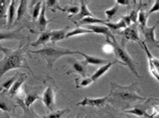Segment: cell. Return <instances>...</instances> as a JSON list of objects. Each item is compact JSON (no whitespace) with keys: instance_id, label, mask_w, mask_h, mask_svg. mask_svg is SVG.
I'll return each instance as SVG.
<instances>
[{"instance_id":"4dcf8cb0","label":"cell","mask_w":159,"mask_h":118,"mask_svg":"<svg viewBox=\"0 0 159 118\" xmlns=\"http://www.w3.org/2000/svg\"><path fill=\"white\" fill-rule=\"evenodd\" d=\"M10 1H5V0H0V19L7 17V10L9 6Z\"/></svg>"},{"instance_id":"e575fe53","label":"cell","mask_w":159,"mask_h":118,"mask_svg":"<svg viewBox=\"0 0 159 118\" xmlns=\"http://www.w3.org/2000/svg\"><path fill=\"white\" fill-rule=\"evenodd\" d=\"M65 12L69 13V18L72 17V15H75L80 12V8L78 6H68L65 8Z\"/></svg>"},{"instance_id":"277c9868","label":"cell","mask_w":159,"mask_h":118,"mask_svg":"<svg viewBox=\"0 0 159 118\" xmlns=\"http://www.w3.org/2000/svg\"><path fill=\"white\" fill-rule=\"evenodd\" d=\"M106 40H108L113 46V52L115 53L116 58L118 59L119 62L121 63L122 65L124 66H127L129 69H130L131 72L135 75L137 78H141V75L139 74L137 70V67H136V63L134 61V59L130 56L126 50L124 48V45H121L118 43V41L116 40V38H106Z\"/></svg>"},{"instance_id":"d4e9b609","label":"cell","mask_w":159,"mask_h":118,"mask_svg":"<svg viewBox=\"0 0 159 118\" xmlns=\"http://www.w3.org/2000/svg\"><path fill=\"white\" fill-rule=\"evenodd\" d=\"M91 30L87 28H84V27H77L76 29H74V30L70 31L66 33V38H70V37H74V36H78V35H84V34H92Z\"/></svg>"},{"instance_id":"8d00e7d4","label":"cell","mask_w":159,"mask_h":118,"mask_svg":"<svg viewBox=\"0 0 159 118\" xmlns=\"http://www.w3.org/2000/svg\"><path fill=\"white\" fill-rule=\"evenodd\" d=\"M147 112L152 117H154L155 115H158L159 114V105H154V106H152V108H150V110L147 111ZM154 118H155V117H154Z\"/></svg>"},{"instance_id":"b9f144b4","label":"cell","mask_w":159,"mask_h":118,"mask_svg":"<svg viewBox=\"0 0 159 118\" xmlns=\"http://www.w3.org/2000/svg\"><path fill=\"white\" fill-rule=\"evenodd\" d=\"M116 4H119V5H125L127 6L130 4V1H128V0H116Z\"/></svg>"},{"instance_id":"d590c367","label":"cell","mask_w":159,"mask_h":118,"mask_svg":"<svg viewBox=\"0 0 159 118\" xmlns=\"http://www.w3.org/2000/svg\"><path fill=\"white\" fill-rule=\"evenodd\" d=\"M128 15H129V17H130V19L132 21V23H136L138 21V10L133 9L130 12V14H128Z\"/></svg>"},{"instance_id":"8fae6325","label":"cell","mask_w":159,"mask_h":118,"mask_svg":"<svg viewBox=\"0 0 159 118\" xmlns=\"http://www.w3.org/2000/svg\"><path fill=\"white\" fill-rule=\"evenodd\" d=\"M122 34L124 36V38L126 40H131L134 42H139L140 43V37H139V32H138L137 28L132 25L127 28L124 29V31L122 32Z\"/></svg>"},{"instance_id":"603a6c76","label":"cell","mask_w":159,"mask_h":118,"mask_svg":"<svg viewBox=\"0 0 159 118\" xmlns=\"http://www.w3.org/2000/svg\"><path fill=\"white\" fill-rule=\"evenodd\" d=\"M107 22V20H103V19H100L98 17H86L84 18L83 20L80 21V23L83 24V25H105V23Z\"/></svg>"},{"instance_id":"d6a6232c","label":"cell","mask_w":159,"mask_h":118,"mask_svg":"<svg viewBox=\"0 0 159 118\" xmlns=\"http://www.w3.org/2000/svg\"><path fill=\"white\" fill-rule=\"evenodd\" d=\"M70 111L69 108L66 109H61V110H57V111H52V113H49L48 115H44L43 118H61L66 113H68Z\"/></svg>"},{"instance_id":"836d02e7","label":"cell","mask_w":159,"mask_h":118,"mask_svg":"<svg viewBox=\"0 0 159 118\" xmlns=\"http://www.w3.org/2000/svg\"><path fill=\"white\" fill-rule=\"evenodd\" d=\"M118 9H119V6H118V4H116V5H114L112 8H110V9H107L104 11V13L107 16V22H110V20L114 17L117 12H118Z\"/></svg>"},{"instance_id":"60d3db41","label":"cell","mask_w":159,"mask_h":118,"mask_svg":"<svg viewBox=\"0 0 159 118\" xmlns=\"http://www.w3.org/2000/svg\"><path fill=\"white\" fill-rule=\"evenodd\" d=\"M122 19L124 20V22L126 23L127 27L131 26V24H132V21H131V19H130V17H129V15H128V14H127V15H125V16H123V17H122Z\"/></svg>"},{"instance_id":"6da1fadb","label":"cell","mask_w":159,"mask_h":118,"mask_svg":"<svg viewBox=\"0 0 159 118\" xmlns=\"http://www.w3.org/2000/svg\"><path fill=\"white\" fill-rule=\"evenodd\" d=\"M0 50L3 52V58L0 60V79L8 71L17 68H25L30 71L33 76L35 77L32 69L28 65L26 57L24 55L25 50L21 47V45L16 49H9L0 45Z\"/></svg>"},{"instance_id":"7bdbcfd3","label":"cell","mask_w":159,"mask_h":118,"mask_svg":"<svg viewBox=\"0 0 159 118\" xmlns=\"http://www.w3.org/2000/svg\"><path fill=\"white\" fill-rule=\"evenodd\" d=\"M149 100H153V101H156V102L159 103V98H150Z\"/></svg>"},{"instance_id":"83f0119b","label":"cell","mask_w":159,"mask_h":118,"mask_svg":"<svg viewBox=\"0 0 159 118\" xmlns=\"http://www.w3.org/2000/svg\"><path fill=\"white\" fill-rule=\"evenodd\" d=\"M39 98H40V96L37 93H29L25 96V98H24V104H25V106L27 108H30L31 105Z\"/></svg>"},{"instance_id":"ab89813d","label":"cell","mask_w":159,"mask_h":118,"mask_svg":"<svg viewBox=\"0 0 159 118\" xmlns=\"http://www.w3.org/2000/svg\"><path fill=\"white\" fill-rule=\"evenodd\" d=\"M0 109L4 112L9 111V107H8V105L4 102V101H1V100H0Z\"/></svg>"},{"instance_id":"4316f807","label":"cell","mask_w":159,"mask_h":118,"mask_svg":"<svg viewBox=\"0 0 159 118\" xmlns=\"http://www.w3.org/2000/svg\"><path fill=\"white\" fill-rule=\"evenodd\" d=\"M148 12L145 10H140L138 12V21L140 24V27H147V21H148Z\"/></svg>"},{"instance_id":"4fadbf2b","label":"cell","mask_w":159,"mask_h":118,"mask_svg":"<svg viewBox=\"0 0 159 118\" xmlns=\"http://www.w3.org/2000/svg\"><path fill=\"white\" fill-rule=\"evenodd\" d=\"M26 78H27V75L25 73H19V77L13 83V85L11 86L10 90L8 91V93H9L10 96H16V95H17L18 92L21 90V86H22V84L24 83V81L26 80Z\"/></svg>"},{"instance_id":"ffe728a7","label":"cell","mask_w":159,"mask_h":118,"mask_svg":"<svg viewBox=\"0 0 159 118\" xmlns=\"http://www.w3.org/2000/svg\"><path fill=\"white\" fill-rule=\"evenodd\" d=\"M66 30H68V27H66L64 29H61V30H52L51 31V42L52 43H56L57 41H61L62 39L66 38Z\"/></svg>"},{"instance_id":"f1b7e54d","label":"cell","mask_w":159,"mask_h":118,"mask_svg":"<svg viewBox=\"0 0 159 118\" xmlns=\"http://www.w3.org/2000/svg\"><path fill=\"white\" fill-rule=\"evenodd\" d=\"M43 1H37L35 3V5L33 6L32 10H31V16H32V20L35 21L36 19H39L40 11H41V7H43Z\"/></svg>"},{"instance_id":"ee69618b","label":"cell","mask_w":159,"mask_h":118,"mask_svg":"<svg viewBox=\"0 0 159 118\" xmlns=\"http://www.w3.org/2000/svg\"><path fill=\"white\" fill-rule=\"evenodd\" d=\"M83 118H90V116L89 115H86L85 117H83Z\"/></svg>"},{"instance_id":"5b68a950","label":"cell","mask_w":159,"mask_h":118,"mask_svg":"<svg viewBox=\"0 0 159 118\" xmlns=\"http://www.w3.org/2000/svg\"><path fill=\"white\" fill-rule=\"evenodd\" d=\"M43 104L45 105L49 111H54V106H56V93L52 86H48L43 91V97H41Z\"/></svg>"},{"instance_id":"5bb4252c","label":"cell","mask_w":159,"mask_h":118,"mask_svg":"<svg viewBox=\"0 0 159 118\" xmlns=\"http://www.w3.org/2000/svg\"><path fill=\"white\" fill-rule=\"evenodd\" d=\"M45 12H47V4H45V2H43L39 17V23H37V25H39L37 27H39V30L40 32L45 31V28H47L48 24L51 22V20H48L47 16H45Z\"/></svg>"},{"instance_id":"3957f363","label":"cell","mask_w":159,"mask_h":118,"mask_svg":"<svg viewBox=\"0 0 159 118\" xmlns=\"http://www.w3.org/2000/svg\"><path fill=\"white\" fill-rule=\"evenodd\" d=\"M111 91L109 94V97L120 98L121 100L126 102H134L138 100H144V98L138 94L137 92V83H133L129 86H122L115 82H111Z\"/></svg>"},{"instance_id":"7402d4cb","label":"cell","mask_w":159,"mask_h":118,"mask_svg":"<svg viewBox=\"0 0 159 118\" xmlns=\"http://www.w3.org/2000/svg\"><path fill=\"white\" fill-rule=\"evenodd\" d=\"M27 2L26 0H21L19 1V5L17 7V10H16V20L15 22H18V21L21 20L26 14V10H27Z\"/></svg>"},{"instance_id":"1f68e13d","label":"cell","mask_w":159,"mask_h":118,"mask_svg":"<svg viewBox=\"0 0 159 118\" xmlns=\"http://www.w3.org/2000/svg\"><path fill=\"white\" fill-rule=\"evenodd\" d=\"M44 2L47 4V8L52 9V12L57 10H61L65 12V8H61L60 6V4H58V1H57V0H48V1H44Z\"/></svg>"},{"instance_id":"44dd1931","label":"cell","mask_w":159,"mask_h":118,"mask_svg":"<svg viewBox=\"0 0 159 118\" xmlns=\"http://www.w3.org/2000/svg\"><path fill=\"white\" fill-rule=\"evenodd\" d=\"M72 72H76L78 74H80L81 76L84 77H87V73H88V68L86 64L84 62H79L76 61L73 63V70Z\"/></svg>"},{"instance_id":"bcb514c9","label":"cell","mask_w":159,"mask_h":118,"mask_svg":"<svg viewBox=\"0 0 159 118\" xmlns=\"http://www.w3.org/2000/svg\"><path fill=\"white\" fill-rule=\"evenodd\" d=\"M8 118H10V117H8Z\"/></svg>"},{"instance_id":"9a60e30c","label":"cell","mask_w":159,"mask_h":118,"mask_svg":"<svg viewBox=\"0 0 159 118\" xmlns=\"http://www.w3.org/2000/svg\"><path fill=\"white\" fill-rule=\"evenodd\" d=\"M118 61H113V62H108L107 64H105V65H102L100 68L97 70V71H95L94 72V74L92 75L91 76V78H92V80L93 81H96V80H98L99 78H101L103 75H105L109 70H110V68L115 64V63H117Z\"/></svg>"},{"instance_id":"f546056e","label":"cell","mask_w":159,"mask_h":118,"mask_svg":"<svg viewBox=\"0 0 159 118\" xmlns=\"http://www.w3.org/2000/svg\"><path fill=\"white\" fill-rule=\"evenodd\" d=\"M76 81V87L77 88H83V87H88L89 85H91L92 83H93L94 81L92 80L91 77H84L83 79H76L75 80Z\"/></svg>"},{"instance_id":"ba28073f","label":"cell","mask_w":159,"mask_h":118,"mask_svg":"<svg viewBox=\"0 0 159 118\" xmlns=\"http://www.w3.org/2000/svg\"><path fill=\"white\" fill-rule=\"evenodd\" d=\"M140 45H141V47L144 49V51H145V53H146V56H147V58H148V67H149L150 74H151L152 76H153L154 78H155V79L157 80V81H158V83H159V70H158L157 67L155 66V64L153 63L152 59H151L152 53L150 52V50H149V48H148L147 44H146L144 41L140 42Z\"/></svg>"},{"instance_id":"ac0fdd59","label":"cell","mask_w":159,"mask_h":118,"mask_svg":"<svg viewBox=\"0 0 159 118\" xmlns=\"http://www.w3.org/2000/svg\"><path fill=\"white\" fill-rule=\"evenodd\" d=\"M125 113H128V114H133V115H136L138 117H146V118H154L151 115L149 114L147 112V110H145L144 108L141 107V105H137L134 108L130 109V110H126Z\"/></svg>"},{"instance_id":"cb8c5ba5","label":"cell","mask_w":159,"mask_h":118,"mask_svg":"<svg viewBox=\"0 0 159 118\" xmlns=\"http://www.w3.org/2000/svg\"><path fill=\"white\" fill-rule=\"evenodd\" d=\"M19 77V73H17V75L15 76H12L11 78L5 80L4 82H2L0 84V92H7L10 90L11 86L13 85V83L17 80V78Z\"/></svg>"},{"instance_id":"f6af8a7d","label":"cell","mask_w":159,"mask_h":118,"mask_svg":"<svg viewBox=\"0 0 159 118\" xmlns=\"http://www.w3.org/2000/svg\"><path fill=\"white\" fill-rule=\"evenodd\" d=\"M158 60H159V57H158Z\"/></svg>"},{"instance_id":"7a4b0ae2","label":"cell","mask_w":159,"mask_h":118,"mask_svg":"<svg viewBox=\"0 0 159 118\" xmlns=\"http://www.w3.org/2000/svg\"><path fill=\"white\" fill-rule=\"evenodd\" d=\"M27 52L32 54H37L40 57H43L47 61V64L49 68H52L56 61L62 56L74 55V54L81 55L82 53L80 51H76V50H70L69 48L60 47V46H56V45H48L39 50H31V51H27Z\"/></svg>"},{"instance_id":"d6986e66","label":"cell","mask_w":159,"mask_h":118,"mask_svg":"<svg viewBox=\"0 0 159 118\" xmlns=\"http://www.w3.org/2000/svg\"><path fill=\"white\" fill-rule=\"evenodd\" d=\"M48 41H51V31H43L40 33L39 37L34 42H32V47H37L39 45H45Z\"/></svg>"},{"instance_id":"8992f818","label":"cell","mask_w":159,"mask_h":118,"mask_svg":"<svg viewBox=\"0 0 159 118\" xmlns=\"http://www.w3.org/2000/svg\"><path fill=\"white\" fill-rule=\"evenodd\" d=\"M141 31L143 33L144 38H145V43L151 45L152 47H157L159 48V41L155 37V29H156V24L152 27H140Z\"/></svg>"},{"instance_id":"7c38bea8","label":"cell","mask_w":159,"mask_h":118,"mask_svg":"<svg viewBox=\"0 0 159 118\" xmlns=\"http://www.w3.org/2000/svg\"><path fill=\"white\" fill-rule=\"evenodd\" d=\"M81 55L85 58V60L83 62L85 63V64H91V65H97V66H102V65H105L108 63V61L106 59L104 58H101V57H97V56H93V55H89V54H86L82 52Z\"/></svg>"},{"instance_id":"e0dca14e","label":"cell","mask_w":159,"mask_h":118,"mask_svg":"<svg viewBox=\"0 0 159 118\" xmlns=\"http://www.w3.org/2000/svg\"><path fill=\"white\" fill-rule=\"evenodd\" d=\"M16 8H15V1L11 0L8 6V12H7V26L11 27L12 24L15 23V14H16Z\"/></svg>"},{"instance_id":"30bf717a","label":"cell","mask_w":159,"mask_h":118,"mask_svg":"<svg viewBox=\"0 0 159 118\" xmlns=\"http://www.w3.org/2000/svg\"><path fill=\"white\" fill-rule=\"evenodd\" d=\"M87 29H89L93 33H96V34H102L105 35L106 38H114V35H113L112 31L109 29L105 25H87Z\"/></svg>"},{"instance_id":"9c48e42d","label":"cell","mask_w":159,"mask_h":118,"mask_svg":"<svg viewBox=\"0 0 159 118\" xmlns=\"http://www.w3.org/2000/svg\"><path fill=\"white\" fill-rule=\"evenodd\" d=\"M23 26L19 27L15 30H8V31H0V41L8 40V39H16V40H22L24 39V36L21 33Z\"/></svg>"},{"instance_id":"74e56055","label":"cell","mask_w":159,"mask_h":118,"mask_svg":"<svg viewBox=\"0 0 159 118\" xmlns=\"http://www.w3.org/2000/svg\"><path fill=\"white\" fill-rule=\"evenodd\" d=\"M159 11V0H156L155 2H154L153 6L150 8V10L148 11V14H152V13H155V12H158Z\"/></svg>"},{"instance_id":"52a82bcc","label":"cell","mask_w":159,"mask_h":118,"mask_svg":"<svg viewBox=\"0 0 159 118\" xmlns=\"http://www.w3.org/2000/svg\"><path fill=\"white\" fill-rule=\"evenodd\" d=\"M109 95L105 97H85L82 101L78 103L79 106H90V107H103L105 106L107 101L109 100Z\"/></svg>"},{"instance_id":"2e32d148","label":"cell","mask_w":159,"mask_h":118,"mask_svg":"<svg viewBox=\"0 0 159 118\" xmlns=\"http://www.w3.org/2000/svg\"><path fill=\"white\" fill-rule=\"evenodd\" d=\"M93 13L89 10V8H88V5L86 1H84V0H81V7H80V12L77 14V16L75 17L76 21H81L83 20L84 18L86 17H93Z\"/></svg>"},{"instance_id":"f35d334b","label":"cell","mask_w":159,"mask_h":118,"mask_svg":"<svg viewBox=\"0 0 159 118\" xmlns=\"http://www.w3.org/2000/svg\"><path fill=\"white\" fill-rule=\"evenodd\" d=\"M106 41H107V43L103 46V50H104V51H105L106 53L110 54V53L113 52V46H112V44H111L108 40H106Z\"/></svg>"},{"instance_id":"484cf974","label":"cell","mask_w":159,"mask_h":118,"mask_svg":"<svg viewBox=\"0 0 159 118\" xmlns=\"http://www.w3.org/2000/svg\"><path fill=\"white\" fill-rule=\"evenodd\" d=\"M105 26H107L110 30H119V29H125L127 28L126 23L124 22L123 19H121L118 22H106Z\"/></svg>"}]
</instances>
